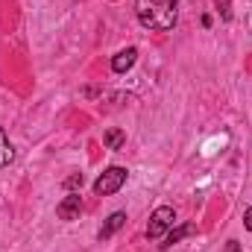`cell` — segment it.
Wrapping results in <instances>:
<instances>
[{"label":"cell","mask_w":252,"mask_h":252,"mask_svg":"<svg viewBox=\"0 0 252 252\" xmlns=\"http://www.w3.org/2000/svg\"><path fill=\"white\" fill-rule=\"evenodd\" d=\"M138 21L147 30H173L176 24V3L173 0H138L135 3Z\"/></svg>","instance_id":"obj_1"},{"label":"cell","mask_w":252,"mask_h":252,"mask_svg":"<svg viewBox=\"0 0 252 252\" xmlns=\"http://www.w3.org/2000/svg\"><path fill=\"white\" fill-rule=\"evenodd\" d=\"M173 223H176V211L170 208V205H161V208H156L153 211V217H150V226H147V238H161L167 229H173Z\"/></svg>","instance_id":"obj_2"},{"label":"cell","mask_w":252,"mask_h":252,"mask_svg":"<svg viewBox=\"0 0 252 252\" xmlns=\"http://www.w3.org/2000/svg\"><path fill=\"white\" fill-rule=\"evenodd\" d=\"M126 185V170L124 167H109L100 173V179L94 182V190L100 196H109V193H118V190Z\"/></svg>","instance_id":"obj_3"},{"label":"cell","mask_w":252,"mask_h":252,"mask_svg":"<svg viewBox=\"0 0 252 252\" xmlns=\"http://www.w3.org/2000/svg\"><path fill=\"white\" fill-rule=\"evenodd\" d=\"M79 211H82V196H79V193H67L62 202L56 205L59 220H76V217H79Z\"/></svg>","instance_id":"obj_4"},{"label":"cell","mask_w":252,"mask_h":252,"mask_svg":"<svg viewBox=\"0 0 252 252\" xmlns=\"http://www.w3.org/2000/svg\"><path fill=\"white\" fill-rule=\"evenodd\" d=\"M135 59H138V50H135V47H126V50H121V53L112 59V70H115V73H126V70L135 64Z\"/></svg>","instance_id":"obj_5"},{"label":"cell","mask_w":252,"mask_h":252,"mask_svg":"<svg viewBox=\"0 0 252 252\" xmlns=\"http://www.w3.org/2000/svg\"><path fill=\"white\" fill-rule=\"evenodd\" d=\"M124 223H126V214H124V211H115V214L106 220V226L100 229V238H103V241H109V238H112V235L124 226Z\"/></svg>","instance_id":"obj_6"},{"label":"cell","mask_w":252,"mask_h":252,"mask_svg":"<svg viewBox=\"0 0 252 252\" xmlns=\"http://www.w3.org/2000/svg\"><path fill=\"white\" fill-rule=\"evenodd\" d=\"M12 158H15V150H12V144H9L6 132L0 129V167H6V164H9Z\"/></svg>","instance_id":"obj_7"},{"label":"cell","mask_w":252,"mask_h":252,"mask_svg":"<svg viewBox=\"0 0 252 252\" xmlns=\"http://www.w3.org/2000/svg\"><path fill=\"white\" fill-rule=\"evenodd\" d=\"M124 141H126L124 129H109V132H106V147H109V150H121Z\"/></svg>","instance_id":"obj_8"},{"label":"cell","mask_w":252,"mask_h":252,"mask_svg":"<svg viewBox=\"0 0 252 252\" xmlns=\"http://www.w3.org/2000/svg\"><path fill=\"white\" fill-rule=\"evenodd\" d=\"M190 232H193V226H182V229H176V232L170 229V235L164 238V247H173V244H179V241H182L185 235H190Z\"/></svg>","instance_id":"obj_9"},{"label":"cell","mask_w":252,"mask_h":252,"mask_svg":"<svg viewBox=\"0 0 252 252\" xmlns=\"http://www.w3.org/2000/svg\"><path fill=\"white\" fill-rule=\"evenodd\" d=\"M64 188H67V190L82 188V173H76V176H67V179H64Z\"/></svg>","instance_id":"obj_10"},{"label":"cell","mask_w":252,"mask_h":252,"mask_svg":"<svg viewBox=\"0 0 252 252\" xmlns=\"http://www.w3.org/2000/svg\"><path fill=\"white\" fill-rule=\"evenodd\" d=\"M217 6L223 9V18H229V15H232V12H229V0H217Z\"/></svg>","instance_id":"obj_11"},{"label":"cell","mask_w":252,"mask_h":252,"mask_svg":"<svg viewBox=\"0 0 252 252\" xmlns=\"http://www.w3.org/2000/svg\"><path fill=\"white\" fill-rule=\"evenodd\" d=\"M244 226L252 232V208H247V214H244Z\"/></svg>","instance_id":"obj_12"},{"label":"cell","mask_w":252,"mask_h":252,"mask_svg":"<svg viewBox=\"0 0 252 252\" xmlns=\"http://www.w3.org/2000/svg\"><path fill=\"white\" fill-rule=\"evenodd\" d=\"M226 252H241V244H238V241H229V244H226Z\"/></svg>","instance_id":"obj_13"}]
</instances>
